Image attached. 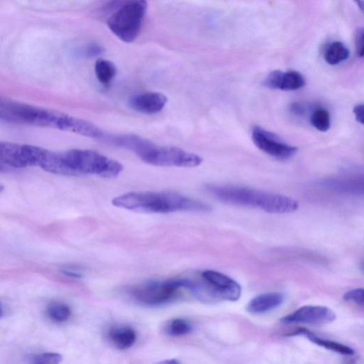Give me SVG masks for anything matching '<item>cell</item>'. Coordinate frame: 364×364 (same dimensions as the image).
<instances>
[{
  "instance_id": "6da1fadb",
  "label": "cell",
  "mask_w": 364,
  "mask_h": 364,
  "mask_svg": "<svg viewBox=\"0 0 364 364\" xmlns=\"http://www.w3.org/2000/svg\"><path fill=\"white\" fill-rule=\"evenodd\" d=\"M114 206L138 213L209 212L211 207L194 198L172 192H140L113 199Z\"/></svg>"
},
{
  "instance_id": "7a4b0ae2",
  "label": "cell",
  "mask_w": 364,
  "mask_h": 364,
  "mask_svg": "<svg viewBox=\"0 0 364 364\" xmlns=\"http://www.w3.org/2000/svg\"><path fill=\"white\" fill-rule=\"evenodd\" d=\"M205 189L226 204L259 209L268 213H287L299 208L298 203L292 198L250 187L209 184Z\"/></svg>"
},
{
  "instance_id": "3957f363",
  "label": "cell",
  "mask_w": 364,
  "mask_h": 364,
  "mask_svg": "<svg viewBox=\"0 0 364 364\" xmlns=\"http://www.w3.org/2000/svg\"><path fill=\"white\" fill-rule=\"evenodd\" d=\"M70 116L51 109L7 98L0 99V120L3 122L51 127L65 131Z\"/></svg>"
},
{
  "instance_id": "277c9868",
  "label": "cell",
  "mask_w": 364,
  "mask_h": 364,
  "mask_svg": "<svg viewBox=\"0 0 364 364\" xmlns=\"http://www.w3.org/2000/svg\"><path fill=\"white\" fill-rule=\"evenodd\" d=\"M63 175H95L113 179L120 174L123 166L119 161L96 151L74 149L61 153Z\"/></svg>"
},
{
  "instance_id": "5b68a950",
  "label": "cell",
  "mask_w": 364,
  "mask_h": 364,
  "mask_svg": "<svg viewBox=\"0 0 364 364\" xmlns=\"http://www.w3.org/2000/svg\"><path fill=\"white\" fill-rule=\"evenodd\" d=\"M147 8L146 0H124L109 17L107 26L121 41L131 43L138 38Z\"/></svg>"
},
{
  "instance_id": "8992f818",
  "label": "cell",
  "mask_w": 364,
  "mask_h": 364,
  "mask_svg": "<svg viewBox=\"0 0 364 364\" xmlns=\"http://www.w3.org/2000/svg\"><path fill=\"white\" fill-rule=\"evenodd\" d=\"M136 155L145 163L159 167L195 168L203 158L177 147L159 146L144 139Z\"/></svg>"
},
{
  "instance_id": "52a82bcc",
  "label": "cell",
  "mask_w": 364,
  "mask_h": 364,
  "mask_svg": "<svg viewBox=\"0 0 364 364\" xmlns=\"http://www.w3.org/2000/svg\"><path fill=\"white\" fill-rule=\"evenodd\" d=\"M51 151L30 144L8 142H0V165L1 169H23L39 167L44 170Z\"/></svg>"
},
{
  "instance_id": "ba28073f",
  "label": "cell",
  "mask_w": 364,
  "mask_h": 364,
  "mask_svg": "<svg viewBox=\"0 0 364 364\" xmlns=\"http://www.w3.org/2000/svg\"><path fill=\"white\" fill-rule=\"evenodd\" d=\"M192 281L187 279L150 281L132 291L133 297L138 302L147 306H159L176 300L181 289H190Z\"/></svg>"
},
{
  "instance_id": "9c48e42d",
  "label": "cell",
  "mask_w": 364,
  "mask_h": 364,
  "mask_svg": "<svg viewBox=\"0 0 364 364\" xmlns=\"http://www.w3.org/2000/svg\"><path fill=\"white\" fill-rule=\"evenodd\" d=\"M252 139L255 144L267 155L280 160H287L298 153V148L284 142L278 135L260 126H254Z\"/></svg>"
},
{
  "instance_id": "30bf717a",
  "label": "cell",
  "mask_w": 364,
  "mask_h": 364,
  "mask_svg": "<svg viewBox=\"0 0 364 364\" xmlns=\"http://www.w3.org/2000/svg\"><path fill=\"white\" fill-rule=\"evenodd\" d=\"M202 277L213 297L231 302L240 299L242 293L241 285L224 273L206 270L203 272Z\"/></svg>"
},
{
  "instance_id": "8fae6325",
  "label": "cell",
  "mask_w": 364,
  "mask_h": 364,
  "mask_svg": "<svg viewBox=\"0 0 364 364\" xmlns=\"http://www.w3.org/2000/svg\"><path fill=\"white\" fill-rule=\"evenodd\" d=\"M337 315L332 309L321 305H305L281 319L284 324H325L335 322Z\"/></svg>"
},
{
  "instance_id": "7c38bea8",
  "label": "cell",
  "mask_w": 364,
  "mask_h": 364,
  "mask_svg": "<svg viewBox=\"0 0 364 364\" xmlns=\"http://www.w3.org/2000/svg\"><path fill=\"white\" fill-rule=\"evenodd\" d=\"M305 84L304 77L296 70L287 72L280 70H273L263 81V85L266 88L285 91L297 90L304 87Z\"/></svg>"
},
{
  "instance_id": "4fadbf2b",
  "label": "cell",
  "mask_w": 364,
  "mask_h": 364,
  "mask_svg": "<svg viewBox=\"0 0 364 364\" xmlns=\"http://www.w3.org/2000/svg\"><path fill=\"white\" fill-rule=\"evenodd\" d=\"M168 98L158 92H144L133 96L129 105L133 111L146 115L159 113L166 107Z\"/></svg>"
},
{
  "instance_id": "5bb4252c",
  "label": "cell",
  "mask_w": 364,
  "mask_h": 364,
  "mask_svg": "<svg viewBox=\"0 0 364 364\" xmlns=\"http://www.w3.org/2000/svg\"><path fill=\"white\" fill-rule=\"evenodd\" d=\"M287 335L289 337L303 336L312 343L319 346V347H322L327 350H330L341 355L352 356L355 354L354 350L349 347V346L325 338H322L304 328H299L296 330L294 332L288 334Z\"/></svg>"
},
{
  "instance_id": "9a60e30c",
  "label": "cell",
  "mask_w": 364,
  "mask_h": 364,
  "mask_svg": "<svg viewBox=\"0 0 364 364\" xmlns=\"http://www.w3.org/2000/svg\"><path fill=\"white\" fill-rule=\"evenodd\" d=\"M285 301L281 293H268L252 299L247 305V311L252 314H263L280 307Z\"/></svg>"
},
{
  "instance_id": "2e32d148",
  "label": "cell",
  "mask_w": 364,
  "mask_h": 364,
  "mask_svg": "<svg viewBox=\"0 0 364 364\" xmlns=\"http://www.w3.org/2000/svg\"><path fill=\"white\" fill-rule=\"evenodd\" d=\"M109 338L116 348L125 350L133 347L136 341L137 334L131 326H117L109 333Z\"/></svg>"
},
{
  "instance_id": "e0dca14e",
  "label": "cell",
  "mask_w": 364,
  "mask_h": 364,
  "mask_svg": "<svg viewBox=\"0 0 364 364\" xmlns=\"http://www.w3.org/2000/svg\"><path fill=\"white\" fill-rule=\"evenodd\" d=\"M350 49L340 42H335L327 46L324 51L325 62L332 66L338 65L349 59Z\"/></svg>"
},
{
  "instance_id": "ac0fdd59",
  "label": "cell",
  "mask_w": 364,
  "mask_h": 364,
  "mask_svg": "<svg viewBox=\"0 0 364 364\" xmlns=\"http://www.w3.org/2000/svg\"><path fill=\"white\" fill-rule=\"evenodd\" d=\"M95 73L99 81L104 86H107L116 77L117 68L111 61L99 60L95 64Z\"/></svg>"
},
{
  "instance_id": "d6986e66",
  "label": "cell",
  "mask_w": 364,
  "mask_h": 364,
  "mask_svg": "<svg viewBox=\"0 0 364 364\" xmlns=\"http://www.w3.org/2000/svg\"><path fill=\"white\" fill-rule=\"evenodd\" d=\"M328 185L341 192L364 194V177L333 181Z\"/></svg>"
},
{
  "instance_id": "ffe728a7",
  "label": "cell",
  "mask_w": 364,
  "mask_h": 364,
  "mask_svg": "<svg viewBox=\"0 0 364 364\" xmlns=\"http://www.w3.org/2000/svg\"><path fill=\"white\" fill-rule=\"evenodd\" d=\"M47 314L52 321L62 323L70 318L71 311L67 304L62 302H54L48 306Z\"/></svg>"
},
{
  "instance_id": "44dd1931",
  "label": "cell",
  "mask_w": 364,
  "mask_h": 364,
  "mask_svg": "<svg viewBox=\"0 0 364 364\" xmlns=\"http://www.w3.org/2000/svg\"><path fill=\"white\" fill-rule=\"evenodd\" d=\"M312 125L317 131L325 133L330 129L331 117L328 111L324 108H317L311 118Z\"/></svg>"
},
{
  "instance_id": "7402d4cb",
  "label": "cell",
  "mask_w": 364,
  "mask_h": 364,
  "mask_svg": "<svg viewBox=\"0 0 364 364\" xmlns=\"http://www.w3.org/2000/svg\"><path fill=\"white\" fill-rule=\"evenodd\" d=\"M166 331L171 336H184L192 333L193 326L186 320L175 319L169 323Z\"/></svg>"
},
{
  "instance_id": "603a6c76",
  "label": "cell",
  "mask_w": 364,
  "mask_h": 364,
  "mask_svg": "<svg viewBox=\"0 0 364 364\" xmlns=\"http://www.w3.org/2000/svg\"><path fill=\"white\" fill-rule=\"evenodd\" d=\"M62 359L60 354L50 352L32 355L29 357L31 363L38 364H57L61 363Z\"/></svg>"
},
{
  "instance_id": "cb8c5ba5",
  "label": "cell",
  "mask_w": 364,
  "mask_h": 364,
  "mask_svg": "<svg viewBox=\"0 0 364 364\" xmlns=\"http://www.w3.org/2000/svg\"><path fill=\"white\" fill-rule=\"evenodd\" d=\"M343 299L357 305H364V288H356L348 291L343 295Z\"/></svg>"
},
{
  "instance_id": "d4e9b609",
  "label": "cell",
  "mask_w": 364,
  "mask_h": 364,
  "mask_svg": "<svg viewBox=\"0 0 364 364\" xmlns=\"http://www.w3.org/2000/svg\"><path fill=\"white\" fill-rule=\"evenodd\" d=\"M355 46L357 56L364 57V28L358 29L355 34Z\"/></svg>"
},
{
  "instance_id": "484cf974",
  "label": "cell",
  "mask_w": 364,
  "mask_h": 364,
  "mask_svg": "<svg viewBox=\"0 0 364 364\" xmlns=\"http://www.w3.org/2000/svg\"><path fill=\"white\" fill-rule=\"evenodd\" d=\"M103 52L102 47L96 44H91L84 50V54L87 57H96Z\"/></svg>"
},
{
  "instance_id": "4316f807",
  "label": "cell",
  "mask_w": 364,
  "mask_h": 364,
  "mask_svg": "<svg viewBox=\"0 0 364 364\" xmlns=\"http://www.w3.org/2000/svg\"><path fill=\"white\" fill-rule=\"evenodd\" d=\"M354 114L356 120L364 126V104L356 105L354 108Z\"/></svg>"
},
{
  "instance_id": "83f0119b",
  "label": "cell",
  "mask_w": 364,
  "mask_h": 364,
  "mask_svg": "<svg viewBox=\"0 0 364 364\" xmlns=\"http://www.w3.org/2000/svg\"><path fill=\"white\" fill-rule=\"evenodd\" d=\"M290 112L296 116H302L304 114V107L298 103H294L290 105Z\"/></svg>"
},
{
  "instance_id": "f1b7e54d",
  "label": "cell",
  "mask_w": 364,
  "mask_h": 364,
  "mask_svg": "<svg viewBox=\"0 0 364 364\" xmlns=\"http://www.w3.org/2000/svg\"><path fill=\"white\" fill-rule=\"evenodd\" d=\"M61 272L62 273L63 275H65L66 276L69 277V278H77V279H80L82 278L81 273H79L75 271H73V270H70L67 269H63L61 270Z\"/></svg>"
},
{
  "instance_id": "f546056e",
  "label": "cell",
  "mask_w": 364,
  "mask_h": 364,
  "mask_svg": "<svg viewBox=\"0 0 364 364\" xmlns=\"http://www.w3.org/2000/svg\"><path fill=\"white\" fill-rule=\"evenodd\" d=\"M358 7L364 12V0H354Z\"/></svg>"
},
{
  "instance_id": "4dcf8cb0",
  "label": "cell",
  "mask_w": 364,
  "mask_h": 364,
  "mask_svg": "<svg viewBox=\"0 0 364 364\" xmlns=\"http://www.w3.org/2000/svg\"><path fill=\"white\" fill-rule=\"evenodd\" d=\"M360 268L363 272H364V261H363L361 264Z\"/></svg>"
}]
</instances>
